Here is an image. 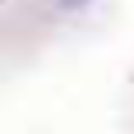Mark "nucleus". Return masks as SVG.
Masks as SVG:
<instances>
[]
</instances>
